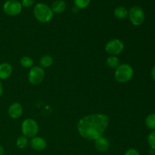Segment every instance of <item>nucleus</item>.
Here are the masks:
<instances>
[{"mask_svg": "<svg viewBox=\"0 0 155 155\" xmlns=\"http://www.w3.org/2000/svg\"><path fill=\"white\" fill-rule=\"evenodd\" d=\"M110 123L108 116L104 114H93L82 117L77 123V130L85 139L95 141L103 136Z\"/></svg>", "mask_w": 155, "mask_h": 155, "instance_id": "1", "label": "nucleus"}, {"mask_svg": "<svg viewBox=\"0 0 155 155\" xmlns=\"http://www.w3.org/2000/svg\"><path fill=\"white\" fill-rule=\"evenodd\" d=\"M33 15L39 22L48 23L51 21L54 16V13L51 8L46 4L42 2L37 3L33 8Z\"/></svg>", "mask_w": 155, "mask_h": 155, "instance_id": "2", "label": "nucleus"}, {"mask_svg": "<svg viewBox=\"0 0 155 155\" xmlns=\"http://www.w3.org/2000/svg\"><path fill=\"white\" fill-rule=\"evenodd\" d=\"M134 75V71L131 65L128 64H122L115 69L114 78L120 83H126L132 80Z\"/></svg>", "mask_w": 155, "mask_h": 155, "instance_id": "3", "label": "nucleus"}, {"mask_svg": "<svg viewBox=\"0 0 155 155\" xmlns=\"http://www.w3.org/2000/svg\"><path fill=\"white\" fill-rule=\"evenodd\" d=\"M21 132L23 136L28 139H32L36 136L39 133V125L34 119L27 118L24 120L21 124Z\"/></svg>", "mask_w": 155, "mask_h": 155, "instance_id": "4", "label": "nucleus"}, {"mask_svg": "<svg viewBox=\"0 0 155 155\" xmlns=\"http://www.w3.org/2000/svg\"><path fill=\"white\" fill-rule=\"evenodd\" d=\"M129 19L133 25L140 26L145 21V13L143 9L139 6H133L129 10Z\"/></svg>", "mask_w": 155, "mask_h": 155, "instance_id": "5", "label": "nucleus"}, {"mask_svg": "<svg viewBox=\"0 0 155 155\" xmlns=\"http://www.w3.org/2000/svg\"><path fill=\"white\" fill-rule=\"evenodd\" d=\"M104 49L110 55L117 56L124 51V44L120 39H112L105 44Z\"/></svg>", "mask_w": 155, "mask_h": 155, "instance_id": "6", "label": "nucleus"}, {"mask_svg": "<svg viewBox=\"0 0 155 155\" xmlns=\"http://www.w3.org/2000/svg\"><path fill=\"white\" fill-rule=\"evenodd\" d=\"M45 78V71L40 66H33L30 68L28 74V80L30 84L37 86L43 81Z\"/></svg>", "mask_w": 155, "mask_h": 155, "instance_id": "7", "label": "nucleus"}, {"mask_svg": "<svg viewBox=\"0 0 155 155\" xmlns=\"http://www.w3.org/2000/svg\"><path fill=\"white\" fill-rule=\"evenodd\" d=\"M22 10V5L18 0H7L3 5V11L11 17L17 16Z\"/></svg>", "mask_w": 155, "mask_h": 155, "instance_id": "8", "label": "nucleus"}, {"mask_svg": "<svg viewBox=\"0 0 155 155\" xmlns=\"http://www.w3.org/2000/svg\"><path fill=\"white\" fill-rule=\"evenodd\" d=\"M30 145L33 150L36 151H41L45 149L47 146V142L45 139L39 136H35L32 138L30 141Z\"/></svg>", "mask_w": 155, "mask_h": 155, "instance_id": "9", "label": "nucleus"}, {"mask_svg": "<svg viewBox=\"0 0 155 155\" xmlns=\"http://www.w3.org/2000/svg\"><path fill=\"white\" fill-rule=\"evenodd\" d=\"M8 116L12 119H18L23 114V107L20 103L15 102L9 106L8 109Z\"/></svg>", "mask_w": 155, "mask_h": 155, "instance_id": "10", "label": "nucleus"}, {"mask_svg": "<svg viewBox=\"0 0 155 155\" xmlns=\"http://www.w3.org/2000/svg\"><path fill=\"white\" fill-rule=\"evenodd\" d=\"M12 67L7 62L0 64V80H7L12 74Z\"/></svg>", "mask_w": 155, "mask_h": 155, "instance_id": "11", "label": "nucleus"}, {"mask_svg": "<svg viewBox=\"0 0 155 155\" xmlns=\"http://www.w3.org/2000/svg\"><path fill=\"white\" fill-rule=\"evenodd\" d=\"M95 147L100 152H106L110 148V142L105 137L101 136L95 140Z\"/></svg>", "mask_w": 155, "mask_h": 155, "instance_id": "12", "label": "nucleus"}, {"mask_svg": "<svg viewBox=\"0 0 155 155\" xmlns=\"http://www.w3.org/2000/svg\"><path fill=\"white\" fill-rule=\"evenodd\" d=\"M53 13L61 14L66 9V3L63 0H56L51 4V7Z\"/></svg>", "mask_w": 155, "mask_h": 155, "instance_id": "13", "label": "nucleus"}, {"mask_svg": "<svg viewBox=\"0 0 155 155\" xmlns=\"http://www.w3.org/2000/svg\"><path fill=\"white\" fill-rule=\"evenodd\" d=\"M39 63L41 68H49L54 63V59L49 54H44L39 58Z\"/></svg>", "mask_w": 155, "mask_h": 155, "instance_id": "14", "label": "nucleus"}, {"mask_svg": "<svg viewBox=\"0 0 155 155\" xmlns=\"http://www.w3.org/2000/svg\"><path fill=\"white\" fill-rule=\"evenodd\" d=\"M114 14L117 18L120 20H124L128 17L129 11L124 6H118L114 9Z\"/></svg>", "mask_w": 155, "mask_h": 155, "instance_id": "15", "label": "nucleus"}, {"mask_svg": "<svg viewBox=\"0 0 155 155\" xmlns=\"http://www.w3.org/2000/svg\"><path fill=\"white\" fill-rule=\"evenodd\" d=\"M106 64L110 68L117 69L118 66L120 64V59L118 58L117 56L110 55L106 60Z\"/></svg>", "mask_w": 155, "mask_h": 155, "instance_id": "16", "label": "nucleus"}, {"mask_svg": "<svg viewBox=\"0 0 155 155\" xmlns=\"http://www.w3.org/2000/svg\"><path fill=\"white\" fill-rule=\"evenodd\" d=\"M145 125L151 130H155V114H150L145 118Z\"/></svg>", "mask_w": 155, "mask_h": 155, "instance_id": "17", "label": "nucleus"}, {"mask_svg": "<svg viewBox=\"0 0 155 155\" xmlns=\"http://www.w3.org/2000/svg\"><path fill=\"white\" fill-rule=\"evenodd\" d=\"M20 64L21 66L24 68H31L33 67L34 64V61H33V58L28 56H24V57L21 58L20 60Z\"/></svg>", "mask_w": 155, "mask_h": 155, "instance_id": "18", "label": "nucleus"}, {"mask_svg": "<svg viewBox=\"0 0 155 155\" xmlns=\"http://www.w3.org/2000/svg\"><path fill=\"white\" fill-rule=\"evenodd\" d=\"M29 145V139L24 136H21L17 139L16 145L19 149H24Z\"/></svg>", "mask_w": 155, "mask_h": 155, "instance_id": "19", "label": "nucleus"}, {"mask_svg": "<svg viewBox=\"0 0 155 155\" xmlns=\"http://www.w3.org/2000/svg\"><path fill=\"white\" fill-rule=\"evenodd\" d=\"M90 1L91 0H74V4L79 9H83L89 6Z\"/></svg>", "mask_w": 155, "mask_h": 155, "instance_id": "20", "label": "nucleus"}, {"mask_svg": "<svg viewBox=\"0 0 155 155\" xmlns=\"http://www.w3.org/2000/svg\"><path fill=\"white\" fill-rule=\"evenodd\" d=\"M148 143L150 148L155 150V130H153L148 136Z\"/></svg>", "mask_w": 155, "mask_h": 155, "instance_id": "21", "label": "nucleus"}, {"mask_svg": "<svg viewBox=\"0 0 155 155\" xmlns=\"http://www.w3.org/2000/svg\"><path fill=\"white\" fill-rule=\"evenodd\" d=\"M35 0H21V5L22 7L30 8L34 5Z\"/></svg>", "mask_w": 155, "mask_h": 155, "instance_id": "22", "label": "nucleus"}, {"mask_svg": "<svg viewBox=\"0 0 155 155\" xmlns=\"http://www.w3.org/2000/svg\"><path fill=\"white\" fill-rule=\"evenodd\" d=\"M124 155H140L139 152L135 148H130L125 152Z\"/></svg>", "mask_w": 155, "mask_h": 155, "instance_id": "23", "label": "nucleus"}, {"mask_svg": "<svg viewBox=\"0 0 155 155\" xmlns=\"http://www.w3.org/2000/svg\"><path fill=\"white\" fill-rule=\"evenodd\" d=\"M151 78L153 79V80L155 81V65L154 67L152 68V69H151Z\"/></svg>", "mask_w": 155, "mask_h": 155, "instance_id": "24", "label": "nucleus"}, {"mask_svg": "<svg viewBox=\"0 0 155 155\" xmlns=\"http://www.w3.org/2000/svg\"><path fill=\"white\" fill-rule=\"evenodd\" d=\"M4 154H5L4 147L2 146V145H0V155H4Z\"/></svg>", "mask_w": 155, "mask_h": 155, "instance_id": "25", "label": "nucleus"}, {"mask_svg": "<svg viewBox=\"0 0 155 155\" xmlns=\"http://www.w3.org/2000/svg\"><path fill=\"white\" fill-rule=\"evenodd\" d=\"M2 93H3V86H2V84L1 80H0V97L2 96Z\"/></svg>", "mask_w": 155, "mask_h": 155, "instance_id": "26", "label": "nucleus"}, {"mask_svg": "<svg viewBox=\"0 0 155 155\" xmlns=\"http://www.w3.org/2000/svg\"><path fill=\"white\" fill-rule=\"evenodd\" d=\"M79 10H80V9H79L77 7H76V6H74V7L73 8V12H74V13H77V12H78Z\"/></svg>", "mask_w": 155, "mask_h": 155, "instance_id": "27", "label": "nucleus"}, {"mask_svg": "<svg viewBox=\"0 0 155 155\" xmlns=\"http://www.w3.org/2000/svg\"><path fill=\"white\" fill-rule=\"evenodd\" d=\"M149 153H150V154L154 155L155 154V150L152 149V148H151V149H150V151H149Z\"/></svg>", "mask_w": 155, "mask_h": 155, "instance_id": "28", "label": "nucleus"}]
</instances>
